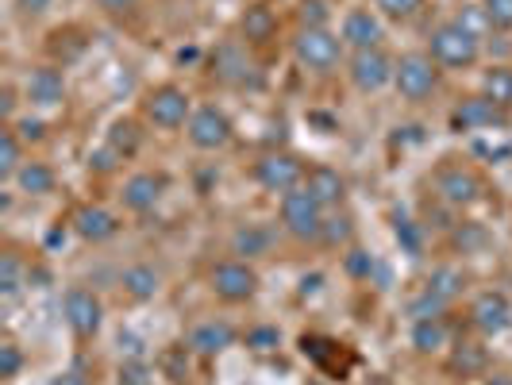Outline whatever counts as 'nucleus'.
I'll return each instance as SVG.
<instances>
[{
  "mask_svg": "<svg viewBox=\"0 0 512 385\" xmlns=\"http://www.w3.org/2000/svg\"><path fill=\"white\" fill-rule=\"evenodd\" d=\"M347 74H351V81H355L359 93H378V89H385V85H393L397 62H393L382 47H374V51H355L351 54Z\"/></svg>",
  "mask_w": 512,
  "mask_h": 385,
  "instance_id": "1a4fd4ad",
  "label": "nucleus"
},
{
  "mask_svg": "<svg viewBox=\"0 0 512 385\" xmlns=\"http://www.w3.org/2000/svg\"><path fill=\"white\" fill-rule=\"evenodd\" d=\"M412 347H416V355H439V351L447 347V328H443V320H439V316L416 320V324H412Z\"/></svg>",
  "mask_w": 512,
  "mask_h": 385,
  "instance_id": "b1692460",
  "label": "nucleus"
},
{
  "mask_svg": "<svg viewBox=\"0 0 512 385\" xmlns=\"http://www.w3.org/2000/svg\"><path fill=\"white\" fill-rule=\"evenodd\" d=\"M54 170L47 166V162H24L20 166V174H16V185H20V193H27V197H47V193H54Z\"/></svg>",
  "mask_w": 512,
  "mask_h": 385,
  "instance_id": "5701e85b",
  "label": "nucleus"
},
{
  "mask_svg": "<svg viewBox=\"0 0 512 385\" xmlns=\"http://www.w3.org/2000/svg\"><path fill=\"white\" fill-rule=\"evenodd\" d=\"M436 189H439V197H443L447 205H455V208L474 205V201L482 197V181H478V174H470V170H462V166H455V170H443Z\"/></svg>",
  "mask_w": 512,
  "mask_h": 385,
  "instance_id": "4468645a",
  "label": "nucleus"
},
{
  "mask_svg": "<svg viewBox=\"0 0 512 385\" xmlns=\"http://www.w3.org/2000/svg\"><path fill=\"white\" fill-rule=\"evenodd\" d=\"M347 266H351V274H370L374 258L366 255V251H351V258H347Z\"/></svg>",
  "mask_w": 512,
  "mask_h": 385,
  "instance_id": "ea45409f",
  "label": "nucleus"
},
{
  "mask_svg": "<svg viewBox=\"0 0 512 385\" xmlns=\"http://www.w3.org/2000/svg\"><path fill=\"white\" fill-rule=\"evenodd\" d=\"M470 320L482 335H505L512 328V301L505 293H482L474 305H470Z\"/></svg>",
  "mask_w": 512,
  "mask_h": 385,
  "instance_id": "9b49d317",
  "label": "nucleus"
},
{
  "mask_svg": "<svg viewBox=\"0 0 512 385\" xmlns=\"http://www.w3.org/2000/svg\"><path fill=\"white\" fill-rule=\"evenodd\" d=\"M120 285H124V293H128L131 301H154L158 297V289H162V274L154 270V266H147V262H139V266H128L124 270V278H120Z\"/></svg>",
  "mask_w": 512,
  "mask_h": 385,
  "instance_id": "4be33fe9",
  "label": "nucleus"
},
{
  "mask_svg": "<svg viewBox=\"0 0 512 385\" xmlns=\"http://www.w3.org/2000/svg\"><path fill=\"white\" fill-rule=\"evenodd\" d=\"M374 4H378V12L389 16V20H412L424 8V0H374Z\"/></svg>",
  "mask_w": 512,
  "mask_h": 385,
  "instance_id": "72a5a7b5",
  "label": "nucleus"
},
{
  "mask_svg": "<svg viewBox=\"0 0 512 385\" xmlns=\"http://www.w3.org/2000/svg\"><path fill=\"white\" fill-rule=\"evenodd\" d=\"M228 347H235V328H231L228 320H205V324H197L193 335H189V351H197V355H224Z\"/></svg>",
  "mask_w": 512,
  "mask_h": 385,
  "instance_id": "dca6fc26",
  "label": "nucleus"
},
{
  "mask_svg": "<svg viewBox=\"0 0 512 385\" xmlns=\"http://www.w3.org/2000/svg\"><path fill=\"white\" fill-rule=\"evenodd\" d=\"M301 27H328V4L324 0H301Z\"/></svg>",
  "mask_w": 512,
  "mask_h": 385,
  "instance_id": "c9c22d12",
  "label": "nucleus"
},
{
  "mask_svg": "<svg viewBox=\"0 0 512 385\" xmlns=\"http://www.w3.org/2000/svg\"><path fill=\"white\" fill-rule=\"evenodd\" d=\"M501 124V108L486 97H466V101L451 112V128L455 131H478V128H493Z\"/></svg>",
  "mask_w": 512,
  "mask_h": 385,
  "instance_id": "f3484780",
  "label": "nucleus"
},
{
  "mask_svg": "<svg viewBox=\"0 0 512 385\" xmlns=\"http://www.w3.org/2000/svg\"><path fill=\"white\" fill-rule=\"evenodd\" d=\"M185 131H189V143L201 147V151H220V147H228L231 143L228 112H220L216 104H201V108L189 116Z\"/></svg>",
  "mask_w": 512,
  "mask_h": 385,
  "instance_id": "9d476101",
  "label": "nucleus"
},
{
  "mask_svg": "<svg viewBox=\"0 0 512 385\" xmlns=\"http://www.w3.org/2000/svg\"><path fill=\"white\" fill-rule=\"evenodd\" d=\"M247 347H251L255 355H274V351L282 347V332L270 328V324H258V328L247 332Z\"/></svg>",
  "mask_w": 512,
  "mask_h": 385,
  "instance_id": "7c9ffc66",
  "label": "nucleus"
},
{
  "mask_svg": "<svg viewBox=\"0 0 512 385\" xmlns=\"http://www.w3.org/2000/svg\"><path fill=\"white\" fill-rule=\"evenodd\" d=\"M239 31H243V39L247 43H270L274 35H278V12L270 8V4H251L247 12H243V20H239Z\"/></svg>",
  "mask_w": 512,
  "mask_h": 385,
  "instance_id": "412c9836",
  "label": "nucleus"
},
{
  "mask_svg": "<svg viewBox=\"0 0 512 385\" xmlns=\"http://www.w3.org/2000/svg\"><path fill=\"white\" fill-rule=\"evenodd\" d=\"M51 4H54V0H16V8H20L24 16H43Z\"/></svg>",
  "mask_w": 512,
  "mask_h": 385,
  "instance_id": "a19ab883",
  "label": "nucleus"
},
{
  "mask_svg": "<svg viewBox=\"0 0 512 385\" xmlns=\"http://www.w3.org/2000/svg\"><path fill=\"white\" fill-rule=\"evenodd\" d=\"M482 97L497 108H512V66H493L482 74Z\"/></svg>",
  "mask_w": 512,
  "mask_h": 385,
  "instance_id": "393cba45",
  "label": "nucleus"
},
{
  "mask_svg": "<svg viewBox=\"0 0 512 385\" xmlns=\"http://www.w3.org/2000/svg\"><path fill=\"white\" fill-rule=\"evenodd\" d=\"M305 189L324 205V212L347 201V178L339 170H332V166H312L305 174Z\"/></svg>",
  "mask_w": 512,
  "mask_h": 385,
  "instance_id": "ddd939ff",
  "label": "nucleus"
},
{
  "mask_svg": "<svg viewBox=\"0 0 512 385\" xmlns=\"http://www.w3.org/2000/svg\"><path fill=\"white\" fill-rule=\"evenodd\" d=\"M293 58L312 74H332L343 62V39L328 27H301V35L293 39Z\"/></svg>",
  "mask_w": 512,
  "mask_h": 385,
  "instance_id": "f03ea898",
  "label": "nucleus"
},
{
  "mask_svg": "<svg viewBox=\"0 0 512 385\" xmlns=\"http://www.w3.org/2000/svg\"><path fill=\"white\" fill-rule=\"evenodd\" d=\"M266 247H270V235L262 228H255V224H247V228H239L231 235V251H235V255L258 258V255H266Z\"/></svg>",
  "mask_w": 512,
  "mask_h": 385,
  "instance_id": "bb28decb",
  "label": "nucleus"
},
{
  "mask_svg": "<svg viewBox=\"0 0 512 385\" xmlns=\"http://www.w3.org/2000/svg\"><path fill=\"white\" fill-rule=\"evenodd\" d=\"M451 366L462 370V374H482V370H486V351H482V347H474V343H459Z\"/></svg>",
  "mask_w": 512,
  "mask_h": 385,
  "instance_id": "2f4dec72",
  "label": "nucleus"
},
{
  "mask_svg": "<svg viewBox=\"0 0 512 385\" xmlns=\"http://www.w3.org/2000/svg\"><path fill=\"white\" fill-rule=\"evenodd\" d=\"M393 85H397V93H401V97H405L409 104L428 101V97H432V93L439 89V66H436V58H432V54H420V51L405 54V58L397 62Z\"/></svg>",
  "mask_w": 512,
  "mask_h": 385,
  "instance_id": "20e7f679",
  "label": "nucleus"
},
{
  "mask_svg": "<svg viewBox=\"0 0 512 385\" xmlns=\"http://www.w3.org/2000/svg\"><path fill=\"white\" fill-rule=\"evenodd\" d=\"M74 231L81 239H89V243H104V239H112L116 231H120V220L101 205H85L74 212Z\"/></svg>",
  "mask_w": 512,
  "mask_h": 385,
  "instance_id": "a211bd4d",
  "label": "nucleus"
},
{
  "mask_svg": "<svg viewBox=\"0 0 512 385\" xmlns=\"http://www.w3.org/2000/svg\"><path fill=\"white\" fill-rule=\"evenodd\" d=\"M62 312H66V324H70V332H74L77 339H93V335L101 332L104 305H101V297H97L93 289H85V285L66 289Z\"/></svg>",
  "mask_w": 512,
  "mask_h": 385,
  "instance_id": "6e6552de",
  "label": "nucleus"
},
{
  "mask_svg": "<svg viewBox=\"0 0 512 385\" xmlns=\"http://www.w3.org/2000/svg\"><path fill=\"white\" fill-rule=\"evenodd\" d=\"M255 181L270 193H289V189H301L305 181V162L289 151H266L255 162Z\"/></svg>",
  "mask_w": 512,
  "mask_h": 385,
  "instance_id": "0eeeda50",
  "label": "nucleus"
},
{
  "mask_svg": "<svg viewBox=\"0 0 512 385\" xmlns=\"http://www.w3.org/2000/svg\"><path fill=\"white\" fill-rule=\"evenodd\" d=\"M428 54L436 58V66L470 70V66H478V58H482V39L462 24V20H447V24H439L436 31H432Z\"/></svg>",
  "mask_w": 512,
  "mask_h": 385,
  "instance_id": "f257e3e1",
  "label": "nucleus"
},
{
  "mask_svg": "<svg viewBox=\"0 0 512 385\" xmlns=\"http://www.w3.org/2000/svg\"><path fill=\"white\" fill-rule=\"evenodd\" d=\"M108 147L120 154V158H128V154H135V147H139V128L131 124V120H120L116 128L108 131Z\"/></svg>",
  "mask_w": 512,
  "mask_h": 385,
  "instance_id": "c756f323",
  "label": "nucleus"
},
{
  "mask_svg": "<svg viewBox=\"0 0 512 385\" xmlns=\"http://www.w3.org/2000/svg\"><path fill=\"white\" fill-rule=\"evenodd\" d=\"M16 135H20V139H43V124H39V120H24Z\"/></svg>",
  "mask_w": 512,
  "mask_h": 385,
  "instance_id": "c03bdc74",
  "label": "nucleus"
},
{
  "mask_svg": "<svg viewBox=\"0 0 512 385\" xmlns=\"http://www.w3.org/2000/svg\"><path fill=\"white\" fill-rule=\"evenodd\" d=\"M486 385H512V374H493V378H486Z\"/></svg>",
  "mask_w": 512,
  "mask_h": 385,
  "instance_id": "a18cd8bd",
  "label": "nucleus"
},
{
  "mask_svg": "<svg viewBox=\"0 0 512 385\" xmlns=\"http://www.w3.org/2000/svg\"><path fill=\"white\" fill-rule=\"evenodd\" d=\"M208 289L220 297V301H228V305H243V301H251L258 293V274L251 262H243V258H228V262H216L212 266V274H208Z\"/></svg>",
  "mask_w": 512,
  "mask_h": 385,
  "instance_id": "39448f33",
  "label": "nucleus"
},
{
  "mask_svg": "<svg viewBox=\"0 0 512 385\" xmlns=\"http://www.w3.org/2000/svg\"><path fill=\"white\" fill-rule=\"evenodd\" d=\"M120 382L124 385H147V366H143V362H128V366L120 370Z\"/></svg>",
  "mask_w": 512,
  "mask_h": 385,
  "instance_id": "58836bf2",
  "label": "nucleus"
},
{
  "mask_svg": "<svg viewBox=\"0 0 512 385\" xmlns=\"http://www.w3.org/2000/svg\"><path fill=\"white\" fill-rule=\"evenodd\" d=\"M27 101L35 108H58L66 101V77L58 74L54 66H39L27 77Z\"/></svg>",
  "mask_w": 512,
  "mask_h": 385,
  "instance_id": "2eb2a0df",
  "label": "nucleus"
},
{
  "mask_svg": "<svg viewBox=\"0 0 512 385\" xmlns=\"http://www.w3.org/2000/svg\"><path fill=\"white\" fill-rule=\"evenodd\" d=\"M104 12H112V16H120V12H131L139 0H97Z\"/></svg>",
  "mask_w": 512,
  "mask_h": 385,
  "instance_id": "37998d69",
  "label": "nucleus"
},
{
  "mask_svg": "<svg viewBox=\"0 0 512 385\" xmlns=\"http://www.w3.org/2000/svg\"><path fill=\"white\" fill-rule=\"evenodd\" d=\"M20 166H24V151H20V135L8 128L0 131V178H16L20 174Z\"/></svg>",
  "mask_w": 512,
  "mask_h": 385,
  "instance_id": "a878e982",
  "label": "nucleus"
},
{
  "mask_svg": "<svg viewBox=\"0 0 512 385\" xmlns=\"http://www.w3.org/2000/svg\"><path fill=\"white\" fill-rule=\"evenodd\" d=\"M382 39H385L382 20L370 8H351L343 16V43L351 51H374V47H382Z\"/></svg>",
  "mask_w": 512,
  "mask_h": 385,
  "instance_id": "f8f14e48",
  "label": "nucleus"
},
{
  "mask_svg": "<svg viewBox=\"0 0 512 385\" xmlns=\"http://www.w3.org/2000/svg\"><path fill=\"white\" fill-rule=\"evenodd\" d=\"M166 193V178L162 174H135L124 181V208L131 212H151Z\"/></svg>",
  "mask_w": 512,
  "mask_h": 385,
  "instance_id": "6ab92c4d",
  "label": "nucleus"
},
{
  "mask_svg": "<svg viewBox=\"0 0 512 385\" xmlns=\"http://www.w3.org/2000/svg\"><path fill=\"white\" fill-rule=\"evenodd\" d=\"M312 385H316V382H312Z\"/></svg>",
  "mask_w": 512,
  "mask_h": 385,
  "instance_id": "49530a36",
  "label": "nucleus"
},
{
  "mask_svg": "<svg viewBox=\"0 0 512 385\" xmlns=\"http://www.w3.org/2000/svg\"><path fill=\"white\" fill-rule=\"evenodd\" d=\"M324 243H347L351 239V220L347 216H335V220H324Z\"/></svg>",
  "mask_w": 512,
  "mask_h": 385,
  "instance_id": "4c0bfd02",
  "label": "nucleus"
},
{
  "mask_svg": "<svg viewBox=\"0 0 512 385\" xmlns=\"http://www.w3.org/2000/svg\"><path fill=\"white\" fill-rule=\"evenodd\" d=\"M459 289H462V274L459 270H451V266L436 270V274L428 278V285H424V293H432V297L443 301V305H451V301L459 297Z\"/></svg>",
  "mask_w": 512,
  "mask_h": 385,
  "instance_id": "cd10ccee",
  "label": "nucleus"
},
{
  "mask_svg": "<svg viewBox=\"0 0 512 385\" xmlns=\"http://www.w3.org/2000/svg\"><path fill=\"white\" fill-rule=\"evenodd\" d=\"M24 289V262L16 251H4L0 255V293L4 297H16Z\"/></svg>",
  "mask_w": 512,
  "mask_h": 385,
  "instance_id": "c85d7f7f",
  "label": "nucleus"
},
{
  "mask_svg": "<svg viewBox=\"0 0 512 385\" xmlns=\"http://www.w3.org/2000/svg\"><path fill=\"white\" fill-rule=\"evenodd\" d=\"M482 16L493 31H512V0H482Z\"/></svg>",
  "mask_w": 512,
  "mask_h": 385,
  "instance_id": "473e14b6",
  "label": "nucleus"
},
{
  "mask_svg": "<svg viewBox=\"0 0 512 385\" xmlns=\"http://www.w3.org/2000/svg\"><path fill=\"white\" fill-rule=\"evenodd\" d=\"M143 112H147V120H151L154 128L174 131V128H181V124H189L193 101H189V93H185L181 85H158V89L147 93Z\"/></svg>",
  "mask_w": 512,
  "mask_h": 385,
  "instance_id": "423d86ee",
  "label": "nucleus"
},
{
  "mask_svg": "<svg viewBox=\"0 0 512 385\" xmlns=\"http://www.w3.org/2000/svg\"><path fill=\"white\" fill-rule=\"evenodd\" d=\"M162 366H166V378H170V382H181V378L189 374L185 347H174V351H166V355H162Z\"/></svg>",
  "mask_w": 512,
  "mask_h": 385,
  "instance_id": "e433bc0d",
  "label": "nucleus"
},
{
  "mask_svg": "<svg viewBox=\"0 0 512 385\" xmlns=\"http://www.w3.org/2000/svg\"><path fill=\"white\" fill-rule=\"evenodd\" d=\"M212 66H216V77H220V81H228V85H247V81L255 77V66H251L247 51H243V47H235V43L220 47L216 58H212Z\"/></svg>",
  "mask_w": 512,
  "mask_h": 385,
  "instance_id": "aec40b11",
  "label": "nucleus"
},
{
  "mask_svg": "<svg viewBox=\"0 0 512 385\" xmlns=\"http://www.w3.org/2000/svg\"><path fill=\"white\" fill-rule=\"evenodd\" d=\"M24 370V351L16 343H0V378H16Z\"/></svg>",
  "mask_w": 512,
  "mask_h": 385,
  "instance_id": "f704fd0d",
  "label": "nucleus"
},
{
  "mask_svg": "<svg viewBox=\"0 0 512 385\" xmlns=\"http://www.w3.org/2000/svg\"><path fill=\"white\" fill-rule=\"evenodd\" d=\"M51 385H89V378L81 374V370H62V374H54Z\"/></svg>",
  "mask_w": 512,
  "mask_h": 385,
  "instance_id": "79ce46f5",
  "label": "nucleus"
},
{
  "mask_svg": "<svg viewBox=\"0 0 512 385\" xmlns=\"http://www.w3.org/2000/svg\"><path fill=\"white\" fill-rule=\"evenodd\" d=\"M324 205L308 193L305 185L301 189H289L282 193V228L293 235V239H320L324 235Z\"/></svg>",
  "mask_w": 512,
  "mask_h": 385,
  "instance_id": "7ed1b4c3",
  "label": "nucleus"
}]
</instances>
